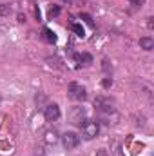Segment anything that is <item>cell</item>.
Wrapping results in <instances>:
<instances>
[{
  "label": "cell",
  "instance_id": "cell-13",
  "mask_svg": "<svg viewBox=\"0 0 154 156\" xmlns=\"http://www.w3.org/2000/svg\"><path fill=\"white\" fill-rule=\"evenodd\" d=\"M58 15H60V7H58V5H54V7H51V9H49V18L58 16Z\"/></svg>",
  "mask_w": 154,
  "mask_h": 156
},
{
  "label": "cell",
  "instance_id": "cell-17",
  "mask_svg": "<svg viewBox=\"0 0 154 156\" xmlns=\"http://www.w3.org/2000/svg\"><path fill=\"white\" fill-rule=\"evenodd\" d=\"M96 156H109V154H107V151H103V149H102V151H98V153H96Z\"/></svg>",
  "mask_w": 154,
  "mask_h": 156
},
{
  "label": "cell",
  "instance_id": "cell-4",
  "mask_svg": "<svg viewBox=\"0 0 154 156\" xmlns=\"http://www.w3.org/2000/svg\"><path fill=\"white\" fill-rule=\"evenodd\" d=\"M78 144H80V138H78L76 133H64L62 134V145L67 149V151H73V149H76Z\"/></svg>",
  "mask_w": 154,
  "mask_h": 156
},
{
  "label": "cell",
  "instance_id": "cell-10",
  "mask_svg": "<svg viewBox=\"0 0 154 156\" xmlns=\"http://www.w3.org/2000/svg\"><path fill=\"white\" fill-rule=\"evenodd\" d=\"M45 142H47V144H54V142H58V134H56L54 131H47V133H45Z\"/></svg>",
  "mask_w": 154,
  "mask_h": 156
},
{
  "label": "cell",
  "instance_id": "cell-18",
  "mask_svg": "<svg viewBox=\"0 0 154 156\" xmlns=\"http://www.w3.org/2000/svg\"><path fill=\"white\" fill-rule=\"evenodd\" d=\"M65 2H75V0H65Z\"/></svg>",
  "mask_w": 154,
  "mask_h": 156
},
{
  "label": "cell",
  "instance_id": "cell-3",
  "mask_svg": "<svg viewBox=\"0 0 154 156\" xmlns=\"http://www.w3.org/2000/svg\"><path fill=\"white\" fill-rule=\"evenodd\" d=\"M98 131H100V123L96 120H85L82 123V133H83V136L87 140H93L98 134Z\"/></svg>",
  "mask_w": 154,
  "mask_h": 156
},
{
  "label": "cell",
  "instance_id": "cell-8",
  "mask_svg": "<svg viewBox=\"0 0 154 156\" xmlns=\"http://www.w3.org/2000/svg\"><path fill=\"white\" fill-rule=\"evenodd\" d=\"M140 47L145 49V51H151L154 47V40L151 37H145V38H140Z\"/></svg>",
  "mask_w": 154,
  "mask_h": 156
},
{
  "label": "cell",
  "instance_id": "cell-15",
  "mask_svg": "<svg viewBox=\"0 0 154 156\" xmlns=\"http://www.w3.org/2000/svg\"><path fill=\"white\" fill-rule=\"evenodd\" d=\"M82 18H83L89 26H93V20H91V16H89V15H82Z\"/></svg>",
  "mask_w": 154,
  "mask_h": 156
},
{
  "label": "cell",
  "instance_id": "cell-12",
  "mask_svg": "<svg viewBox=\"0 0 154 156\" xmlns=\"http://www.w3.org/2000/svg\"><path fill=\"white\" fill-rule=\"evenodd\" d=\"M11 13V5L9 4H2L0 5V15H9Z\"/></svg>",
  "mask_w": 154,
  "mask_h": 156
},
{
  "label": "cell",
  "instance_id": "cell-1",
  "mask_svg": "<svg viewBox=\"0 0 154 156\" xmlns=\"http://www.w3.org/2000/svg\"><path fill=\"white\" fill-rule=\"evenodd\" d=\"M94 107H96V113H98V118L102 122H105L107 125L114 123L118 115H116V104L113 98H107V96H100L96 98L94 102Z\"/></svg>",
  "mask_w": 154,
  "mask_h": 156
},
{
  "label": "cell",
  "instance_id": "cell-11",
  "mask_svg": "<svg viewBox=\"0 0 154 156\" xmlns=\"http://www.w3.org/2000/svg\"><path fill=\"white\" fill-rule=\"evenodd\" d=\"M73 31L76 33L80 38H83V37H85V33H83V27H82L80 24H73Z\"/></svg>",
  "mask_w": 154,
  "mask_h": 156
},
{
  "label": "cell",
  "instance_id": "cell-2",
  "mask_svg": "<svg viewBox=\"0 0 154 156\" xmlns=\"http://www.w3.org/2000/svg\"><path fill=\"white\" fill-rule=\"evenodd\" d=\"M67 93H69V96H71L73 100H76V102H83V100L87 98V91H85V87H83L82 83H76V82H71V83H69Z\"/></svg>",
  "mask_w": 154,
  "mask_h": 156
},
{
  "label": "cell",
  "instance_id": "cell-6",
  "mask_svg": "<svg viewBox=\"0 0 154 156\" xmlns=\"http://www.w3.org/2000/svg\"><path fill=\"white\" fill-rule=\"evenodd\" d=\"M44 116H45L47 122L58 120V118H60V107H58L56 104H49V105L45 107V111H44Z\"/></svg>",
  "mask_w": 154,
  "mask_h": 156
},
{
  "label": "cell",
  "instance_id": "cell-16",
  "mask_svg": "<svg viewBox=\"0 0 154 156\" xmlns=\"http://www.w3.org/2000/svg\"><path fill=\"white\" fill-rule=\"evenodd\" d=\"M111 83H113V80H109V78L103 80V87H111Z\"/></svg>",
  "mask_w": 154,
  "mask_h": 156
},
{
  "label": "cell",
  "instance_id": "cell-5",
  "mask_svg": "<svg viewBox=\"0 0 154 156\" xmlns=\"http://www.w3.org/2000/svg\"><path fill=\"white\" fill-rule=\"evenodd\" d=\"M69 120H71L75 125H80V127H82V123L87 120L85 109H83V107H73L71 113H69Z\"/></svg>",
  "mask_w": 154,
  "mask_h": 156
},
{
  "label": "cell",
  "instance_id": "cell-14",
  "mask_svg": "<svg viewBox=\"0 0 154 156\" xmlns=\"http://www.w3.org/2000/svg\"><path fill=\"white\" fill-rule=\"evenodd\" d=\"M132 5H136V7H140V5H143L145 4V0H129Z\"/></svg>",
  "mask_w": 154,
  "mask_h": 156
},
{
  "label": "cell",
  "instance_id": "cell-9",
  "mask_svg": "<svg viewBox=\"0 0 154 156\" xmlns=\"http://www.w3.org/2000/svg\"><path fill=\"white\" fill-rule=\"evenodd\" d=\"M44 38L47 40L49 44H54V42H56V35H54L51 29H47V27H45V29H44Z\"/></svg>",
  "mask_w": 154,
  "mask_h": 156
},
{
  "label": "cell",
  "instance_id": "cell-7",
  "mask_svg": "<svg viewBox=\"0 0 154 156\" xmlns=\"http://www.w3.org/2000/svg\"><path fill=\"white\" fill-rule=\"evenodd\" d=\"M75 60H76L78 66H83V67H87V66H91L93 64V56L91 55H87V53H78V55H75Z\"/></svg>",
  "mask_w": 154,
  "mask_h": 156
},
{
  "label": "cell",
  "instance_id": "cell-19",
  "mask_svg": "<svg viewBox=\"0 0 154 156\" xmlns=\"http://www.w3.org/2000/svg\"><path fill=\"white\" fill-rule=\"evenodd\" d=\"M0 102H2V96H0Z\"/></svg>",
  "mask_w": 154,
  "mask_h": 156
}]
</instances>
